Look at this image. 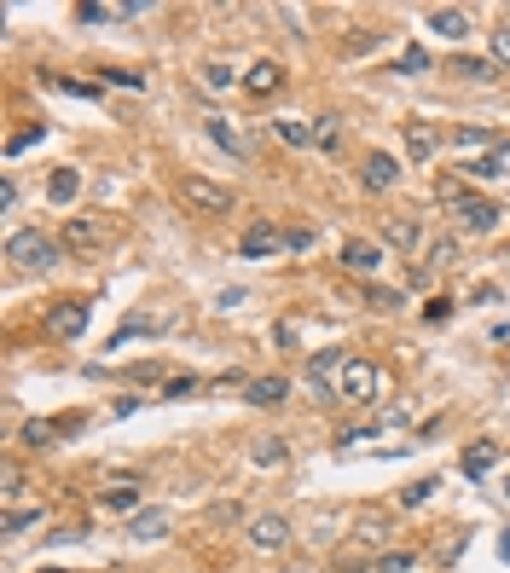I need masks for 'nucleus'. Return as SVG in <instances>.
Returning <instances> with one entry per match:
<instances>
[{
    "instance_id": "1",
    "label": "nucleus",
    "mask_w": 510,
    "mask_h": 573,
    "mask_svg": "<svg viewBox=\"0 0 510 573\" xmlns=\"http://www.w3.org/2000/svg\"><path fill=\"white\" fill-rule=\"evenodd\" d=\"M58 237H46V232H12L6 237V261L18 266V273H53L58 266Z\"/></svg>"
},
{
    "instance_id": "2",
    "label": "nucleus",
    "mask_w": 510,
    "mask_h": 573,
    "mask_svg": "<svg viewBox=\"0 0 510 573\" xmlns=\"http://www.w3.org/2000/svg\"><path fill=\"white\" fill-rule=\"evenodd\" d=\"M174 325H180V313H174V307H139V313H128L122 325H117L110 347H128L134 337H168Z\"/></svg>"
},
{
    "instance_id": "3",
    "label": "nucleus",
    "mask_w": 510,
    "mask_h": 573,
    "mask_svg": "<svg viewBox=\"0 0 510 573\" xmlns=\"http://www.w3.org/2000/svg\"><path fill=\"white\" fill-rule=\"evenodd\" d=\"M180 203H186V209H198V215H227L232 209V191L215 186V180H203V174H180Z\"/></svg>"
},
{
    "instance_id": "4",
    "label": "nucleus",
    "mask_w": 510,
    "mask_h": 573,
    "mask_svg": "<svg viewBox=\"0 0 510 573\" xmlns=\"http://www.w3.org/2000/svg\"><path fill=\"white\" fill-rule=\"evenodd\" d=\"M342 365H348V354L342 347H319V354L308 359V388H313V400H337V377H342Z\"/></svg>"
},
{
    "instance_id": "5",
    "label": "nucleus",
    "mask_w": 510,
    "mask_h": 573,
    "mask_svg": "<svg viewBox=\"0 0 510 573\" xmlns=\"http://www.w3.org/2000/svg\"><path fill=\"white\" fill-rule=\"evenodd\" d=\"M337 400H348V406H372V400H377V365H372V359H348V365H342Z\"/></svg>"
},
{
    "instance_id": "6",
    "label": "nucleus",
    "mask_w": 510,
    "mask_h": 573,
    "mask_svg": "<svg viewBox=\"0 0 510 573\" xmlns=\"http://www.w3.org/2000/svg\"><path fill=\"white\" fill-rule=\"evenodd\" d=\"M458 226H464V232H475V237H493V232H499L505 226V209H499V203H487V197H464V191H458Z\"/></svg>"
},
{
    "instance_id": "7",
    "label": "nucleus",
    "mask_w": 510,
    "mask_h": 573,
    "mask_svg": "<svg viewBox=\"0 0 510 573\" xmlns=\"http://www.w3.org/2000/svg\"><path fill=\"white\" fill-rule=\"evenodd\" d=\"M377 232H382V244H389V249H401V255H418L423 249V220L418 215H382L377 220Z\"/></svg>"
},
{
    "instance_id": "8",
    "label": "nucleus",
    "mask_w": 510,
    "mask_h": 573,
    "mask_svg": "<svg viewBox=\"0 0 510 573\" xmlns=\"http://www.w3.org/2000/svg\"><path fill=\"white\" fill-rule=\"evenodd\" d=\"M87 301H58L53 313H46V337H58V342H76L87 330Z\"/></svg>"
},
{
    "instance_id": "9",
    "label": "nucleus",
    "mask_w": 510,
    "mask_h": 573,
    "mask_svg": "<svg viewBox=\"0 0 510 573\" xmlns=\"http://www.w3.org/2000/svg\"><path fill=\"white\" fill-rule=\"evenodd\" d=\"M279 249H284V232L273 220H255V226L238 237V255H244V261H267V255H279Z\"/></svg>"
},
{
    "instance_id": "10",
    "label": "nucleus",
    "mask_w": 510,
    "mask_h": 573,
    "mask_svg": "<svg viewBox=\"0 0 510 573\" xmlns=\"http://www.w3.org/2000/svg\"><path fill=\"white\" fill-rule=\"evenodd\" d=\"M250 545L255 550H284V545H291V521H284V516H255L250 521Z\"/></svg>"
},
{
    "instance_id": "11",
    "label": "nucleus",
    "mask_w": 510,
    "mask_h": 573,
    "mask_svg": "<svg viewBox=\"0 0 510 573\" xmlns=\"http://www.w3.org/2000/svg\"><path fill=\"white\" fill-rule=\"evenodd\" d=\"M360 180H365V191H389L394 180H401V163H394L389 151H372V156L360 163Z\"/></svg>"
},
{
    "instance_id": "12",
    "label": "nucleus",
    "mask_w": 510,
    "mask_h": 573,
    "mask_svg": "<svg viewBox=\"0 0 510 573\" xmlns=\"http://www.w3.org/2000/svg\"><path fill=\"white\" fill-rule=\"evenodd\" d=\"M76 197H82V168H53L46 174V203H53V209H70Z\"/></svg>"
},
{
    "instance_id": "13",
    "label": "nucleus",
    "mask_w": 510,
    "mask_h": 573,
    "mask_svg": "<svg viewBox=\"0 0 510 573\" xmlns=\"http://www.w3.org/2000/svg\"><path fill=\"white\" fill-rule=\"evenodd\" d=\"M337 261L348 266V273H365V278H372L377 266H382V249H377V244H365V237H354V244H342Z\"/></svg>"
},
{
    "instance_id": "14",
    "label": "nucleus",
    "mask_w": 510,
    "mask_h": 573,
    "mask_svg": "<svg viewBox=\"0 0 510 573\" xmlns=\"http://www.w3.org/2000/svg\"><path fill=\"white\" fill-rule=\"evenodd\" d=\"M429 29L446 35V41H464L470 35V12L464 6H435V12H429Z\"/></svg>"
},
{
    "instance_id": "15",
    "label": "nucleus",
    "mask_w": 510,
    "mask_h": 573,
    "mask_svg": "<svg viewBox=\"0 0 510 573\" xmlns=\"http://www.w3.org/2000/svg\"><path fill=\"white\" fill-rule=\"evenodd\" d=\"M244 87L255 93V99H267V93H279V87H284V64H273V58H261V64H250V75H244Z\"/></svg>"
},
{
    "instance_id": "16",
    "label": "nucleus",
    "mask_w": 510,
    "mask_h": 573,
    "mask_svg": "<svg viewBox=\"0 0 510 573\" xmlns=\"http://www.w3.org/2000/svg\"><path fill=\"white\" fill-rule=\"evenodd\" d=\"M203 127H209V139H215V146L232 156V163H250V146L232 134V122H227V116H203Z\"/></svg>"
},
{
    "instance_id": "17",
    "label": "nucleus",
    "mask_w": 510,
    "mask_h": 573,
    "mask_svg": "<svg viewBox=\"0 0 510 573\" xmlns=\"http://www.w3.org/2000/svg\"><path fill=\"white\" fill-rule=\"evenodd\" d=\"M58 244L70 249V255H87V249H99V244H105V232L93 226V220H70V226H64V237H58Z\"/></svg>"
},
{
    "instance_id": "18",
    "label": "nucleus",
    "mask_w": 510,
    "mask_h": 573,
    "mask_svg": "<svg viewBox=\"0 0 510 573\" xmlns=\"http://www.w3.org/2000/svg\"><path fill=\"white\" fill-rule=\"evenodd\" d=\"M168 533V509H134L128 516V538H163Z\"/></svg>"
},
{
    "instance_id": "19",
    "label": "nucleus",
    "mask_w": 510,
    "mask_h": 573,
    "mask_svg": "<svg viewBox=\"0 0 510 573\" xmlns=\"http://www.w3.org/2000/svg\"><path fill=\"white\" fill-rule=\"evenodd\" d=\"M441 151V134H435V127H406V156H412V163H429V156H435Z\"/></svg>"
},
{
    "instance_id": "20",
    "label": "nucleus",
    "mask_w": 510,
    "mask_h": 573,
    "mask_svg": "<svg viewBox=\"0 0 510 573\" xmlns=\"http://www.w3.org/2000/svg\"><path fill=\"white\" fill-rule=\"evenodd\" d=\"M250 457H255V464H261V469H284V457H291V446H284L279 435H261V440L250 446Z\"/></svg>"
},
{
    "instance_id": "21",
    "label": "nucleus",
    "mask_w": 510,
    "mask_h": 573,
    "mask_svg": "<svg viewBox=\"0 0 510 573\" xmlns=\"http://www.w3.org/2000/svg\"><path fill=\"white\" fill-rule=\"evenodd\" d=\"M493 464H499V446H493V440H475L470 452H464V475H470V481H482Z\"/></svg>"
},
{
    "instance_id": "22",
    "label": "nucleus",
    "mask_w": 510,
    "mask_h": 573,
    "mask_svg": "<svg viewBox=\"0 0 510 573\" xmlns=\"http://www.w3.org/2000/svg\"><path fill=\"white\" fill-rule=\"evenodd\" d=\"M244 400H250V406H279V400H284V377H255Z\"/></svg>"
},
{
    "instance_id": "23",
    "label": "nucleus",
    "mask_w": 510,
    "mask_h": 573,
    "mask_svg": "<svg viewBox=\"0 0 510 573\" xmlns=\"http://www.w3.org/2000/svg\"><path fill=\"white\" fill-rule=\"evenodd\" d=\"M99 504H105V509H128V516H134V509H139V487H134V481H117Z\"/></svg>"
},
{
    "instance_id": "24",
    "label": "nucleus",
    "mask_w": 510,
    "mask_h": 573,
    "mask_svg": "<svg viewBox=\"0 0 510 573\" xmlns=\"http://www.w3.org/2000/svg\"><path fill=\"white\" fill-rule=\"evenodd\" d=\"M505 156H510V151H487V156H475V163H464V174H475V180H499V174H505Z\"/></svg>"
},
{
    "instance_id": "25",
    "label": "nucleus",
    "mask_w": 510,
    "mask_h": 573,
    "mask_svg": "<svg viewBox=\"0 0 510 573\" xmlns=\"http://www.w3.org/2000/svg\"><path fill=\"white\" fill-rule=\"evenodd\" d=\"M313 146H319V151H337V146H342L337 116H313Z\"/></svg>"
},
{
    "instance_id": "26",
    "label": "nucleus",
    "mask_w": 510,
    "mask_h": 573,
    "mask_svg": "<svg viewBox=\"0 0 510 573\" xmlns=\"http://www.w3.org/2000/svg\"><path fill=\"white\" fill-rule=\"evenodd\" d=\"M46 87L64 93V99H99V87H93V82H70V75H46Z\"/></svg>"
},
{
    "instance_id": "27",
    "label": "nucleus",
    "mask_w": 510,
    "mask_h": 573,
    "mask_svg": "<svg viewBox=\"0 0 510 573\" xmlns=\"http://www.w3.org/2000/svg\"><path fill=\"white\" fill-rule=\"evenodd\" d=\"M453 70L464 75V82H493V75H499V70H493V58H453Z\"/></svg>"
},
{
    "instance_id": "28",
    "label": "nucleus",
    "mask_w": 510,
    "mask_h": 573,
    "mask_svg": "<svg viewBox=\"0 0 510 573\" xmlns=\"http://www.w3.org/2000/svg\"><path fill=\"white\" fill-rule=\"evenodd\" d=\"M41 521V509H6V521H0V533L6 538H18V533H29Z\"/></svg>"
},
{
    "instance_id": "29",
    "label": "nucleus",
    "mask_w": 510,
    "mask_h": 573,
    "mask_svg": "<svg viewBox=\"0 0 510 573\" xmlns=\"http://www.w3.org/2000/svg\"><path fill=\"white\" fill-rule=\"evenodd\" d=\"M273 127H279L284 146H313V122H291V116H284V122H273Z\"/></svg>"
},
{
    "instance_id": "30",
    "label": "nucleus",
    "mask_w": 510,
    "mask_h": 573,
    "mask_svg": "<svg viewBox=\"0 0 510 573\" xmlns=\"http://www.w3.org/2000/svg\"><path fill=\"white\" fill-rule=\"evenodd\" d=\"M412 568H418V556H412V550H389V556H377L372 573H412Z\"/></svg>"
},
{
    "instance_id": "31",
    "label": "nucleus",
    "mask_w": 510,
    "mask_h": 573,
    "mask_svg": "<svg viewBox=\"0 0 510 573\" xmlns=\"http://www.w3.org/2000/svg\"><path fill=\"white\" fill-rule=\"evenodd\" d=\"M244 75L232 70V64H203V87H238Z\"/></svg>"
},
{
    "instance_id": "32",
    "label": "nucleus",
    "mask_w": 510,
    "mask_h": 573,
    "mask_svg": "<svg viewBox=\"0 0 510 573\" xmlns=\"http://www.w3.org/2000/svg\"><path fill=\"white\" fill-rule=\"evenodd\" d=\"M41 134H46V127H24V134H12V139H6V163H18L29 146H41Z\"/></svg>"
},
{
    "instance_id": "33",
    "label": "nucleus",
    "mask_w": 510,
    "mask_h": 573,
    "mask_svg": "<svg viewBox=\"0 0 510 573\" xmlns=\"http://www.w3.org/2000/svg\"><path fill=\"white\" fill-rule=\"evenodd\" d=\"M365 301H372V307H382V313L406 307V296H401V290H382V284H365Z\"/></svg>"
},
{
    "instance_id": "34",
    "label": "nucleus",
    "mask_w": 510,
    "mask_h": 573,
    "mask_svg": "<svg viewBox=\"0 0 510 573\" xmlns=\"http://www.w3.org/2000/svg\"><path fill=\"white\" fill-rule=\"evenodd\" d=\"M186 394H198V377H191V371L163 377V400H186Z\"/></svg>"
},
{
    "instance_id": "35",
    "label": "nucleus",
    "mask_w": 510,
    "mask_h": 573,
    "mask_svg": "<svg viewBox=\"0 0 510 573\" xmlns=\"http://www.w3.org/2000/svg\"><path fill=\"white\" fill-rule=\"evenodd\" d=\"M58 440V423H24V446H53Z\"/></svg>"
},
{
    "instance_id": "36",
    "label": "nucleus",
    "mask_w": 510,
    "mask_h": 573,
    "mask_svg": "<svg viewBox=\"0 0 510 573\" xmlns=\"http://www.w3.org/2000/svg\"><path fill=\"white\" fill-rule=\"evenodd\" d=\"M453 261H458V244H453V237L429 244V273H435V266H453Z\"/></svg>"
},
{
    "instance_id": "37",
    "label": "nucleus",
    "mask_w": 510,
    "mask_h": 573,
    "mask_svg": "<svg viewBox=\"0 0 510 573\" xmlns=\"http://www.w3.org/2000/svg\"><path fill=\"white\" fill-rule=\"evenodd\" d=\"M435 487H441V481H412V487H401V504H406V509H418Z\"/></svg>"
},
{
    "instance_id": "38",
    "label": "nucleus",
    "mask_w": 510,
    "mask_h": 573,
    "mask_svg": "<svg viewBox=\"0 0 510 573\" xmlns=\"http://www.w3.org/2000/svg\"><path fill=\"white\" fill-rule=\"evenodd\" d=\"M493 64H505V70H510V24L493 29Z\"/></svg>"
},
{
    "instance_id": "39",
    "label": "nucleus",
    "mask_w": 510,
    "mask_h": 573,
    "mask_svg": "<svg viewBox=\"0 0 510 573\" xmlns=\"http://www.w3.org/2000/svg\"><path fill=\"white\" fill-rule=\"evenodd\" d=\"M105 82H110V87H134V93H139V87H146V75H139V70H110Z\"/></svg>"
},
{
    "instance_id": "40",
    "label": "nucleus",
    "mask_w": 510,
    "mask_h": 573,
    "mask_svg": "<svg viewBox=\"0 0 510 573\" xmlns=\"http://www.w3.org/2000/svg\"><path fill=\"white\" fill-rule=\"evenodd\" d=\"M418 70H429V53H423V46H412V53L401 58V75H418Z\"/></svg>"
},
{
    "instance_id": "41",
    "label": "nucleus",
    "mask_w": 510,
    "mask_h": 573,
    "mask_svg": "<svg viewBox=\"0 0 510 573\" xmlns=\"http://www.w3.org/2000/svg\"><path fill=\"white\" fill-rule=\"evenodd\" d=\"M487 127H458V134H453V146H487Z\"/></svg>"
},
{
    "instance_id": "42",
    "label": "nucleus",
    "mask_w": 510,
    "mask_h": 573,
    "mask_svg": "<svg viewBox=\"0 0 510 573\" xmlns=\"http://www.w3.org/2000/svg\"><path fill=\"white\" fill-rule=\"evenodd\" d=\"M382 35H377V29H365V35H348L342 46H348V53H372V46H377Z\"/></svg>"
},
{
    "instance_id": "43",
    "label": "nucleus",
    "mask_w": 510,
    "mask_h": 573,
    "mask_svg": "<svg viewBox=\"0 0 510 573\" xmlns=\"http://www.w3.org/2000/svg\"><path fill=\"white\" fill-rule=\"evenodd\" d=\"M284 249H313V232H308V226H296V232H284Z\"/></svg>"
},
{
    "instance_id": "44",
    "label": "nucleus",
    "mask_w": 510,
    "mask_h": 573,
    "mask_svg": "<svg viewBox=\"0 0 510 573\" xmlns=\"http://www.w3.org/2000/svg\"><path fill=\"white\" fill-rule=\"evenodd\" d=\"M244 301H250L244 290H220V296H215V307H220V313H227V307H244Z\"/></svg>"
},
{
    "instance_id": "45",
    "label": "nucleus",
    "mask_w": 510,
    "mask_h": 573,
    "mask_svg": "<svg viewBox=\"0 0 510 573\" xmlns=\"http://www.w3.org/2000/svg\"><path fill=\"white\" fill-rule=\"evenodd\" d=\"M360 538H365V545H377V538H382V516H372V521H360Z\"/></svg>"
},
{
    "instance_id": "46",
    "label": "nucleus",
    "mask_w": 510,
    "mask_h": 573,
    "mask_svg": "<svg viewBox=\"0 0 510 573\" xmlns=\"http://www.w3.org/2000/svg\"><path fill=\"white\" fill-rule=\"evenodd\" d=\"M499 562H510V528H505V538H499Z\"/></svg>"
},
{
    "instance_id": "47",
    "label": "nucleus",
    "mask_w": 510,
    "mask_h": 573,
    "mask_svg": "<svg viewBox=\"0 0 510 573\" xmlns=\"http://www.w3.org/2000/svg\"><path fill=\"white\" fill-rule=\"evenodd\" d=\"M41 573H64V568H41Z\"/></svg>"
},
{
    "instance_id": "48",
    "label": "nucleus",
    "mask_w": 510,
    "mask_h": 573,
    "mask_svg": "<svg viewBox=\"0 0 510 573\" xmlns=\"http://www.w3.org/2000/svg\"><path fill=\"white\" fill-rule=\"evenodd\" d=\"M505 24H510V6H505Z\"/></svg>"
},
{
    "instance_id": "49",
    "label": "nucleus",
    "mask_w": 510,
    "mask_h": 573,
    "mask_svg": "<svg viewBox=\"0 0 510 573\" xmlns=\"http://www.w3.org/2000/svg\"><path fill=\"white\" fill-rule=\"evenodd\" d=\"M505 492H510V481H505Z\"/></svg>"
}]
</instances>
